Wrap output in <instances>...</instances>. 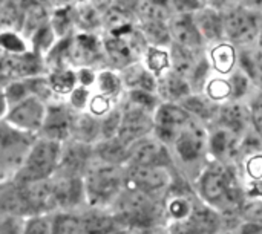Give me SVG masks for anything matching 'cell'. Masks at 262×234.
<instances>
[{
  "mask_svg": "<svg viewBox=\"0 0 262 234\" xmlns=\"http://www.w3.org/2000/svg\"><path fill=\"white\" fill-rule=\"evenodd\" d=\"M170 35L175 43L183 44L190 49H200L203 46V35L196 26L193 14L189 12H178L177 17L170 20Z\"/></svg>",
  "mask_w": 262,
  "mask_h": 234,
  "instance_id": "obj_8",
  "label": "cell"
},
{
  "mask_svg": "<svg viewBox=\"0 0 262 234\" xmlns=\"http://www.w3.org/2000/svg\"><path fill=\"white\" fill-rule=\"evenodd\" d=\"M138 2L140 0H115V3H117V8H120V9H123V11H130V9H134V8H137L138 6Z\"/></svg>",
  "mask_w": 262,
  "mask_h": 234,
  "instance_id": "obj_51",
  "label": "cell"
},
{
  "mask_svg": "<svg viewBox=\"0 0 262 234\" xmlns=\"http://www.w3.org/2000/svg\"><path fill=\"white\" fill-rule=\"evenodd\" d=\"M126 83L134 89H143L149 92L155 89V80L141 66H132L126 71Z\"/></svg>",
  "mask_w": 262,
  "mask_h": 234,
  "instance_id": "obj_28",
  "label": "cell"
},
{
  "mask_svg": "<svg viewBox=\"0 0 262 234\" xmlns=\"http://www.w3.org/2000/svg\"><path fill=\"white\" fill-rule=\"evenodd\" d=\"M239 141L241 135L223 124H220L209 138L210 150L221 162L230 161L232 158L239 155Z\"/></svg>",
  "mask_w": 262,
  "mask_h": 234,
  "instance_id": "obj_11",
  "label": "cell"
},
{
  "mask_svg": "<svg viewBox=\"0 0 262 234\" xmlns=\"http://www.w3.org/2000/svg\"><path fill=\"white\" fill-rule=\"evenodd\" d=\"M218 120L220 124L229 127L230 130L241 135V132L247 127L250 121V112L246 106L238 103V100L224 103L223 106H218Z\"/></svg>",
  "mask_w": 262,
  "mask_h": 234,
  "instance_id": "obj_14",
  "label": "cell"
},
{
  "mask_svg": "<svg viewBox=\"0 0 262 234\" xmlns=\"http://www.w3.org/2000/svg\"><path fill=\"white\" fill-rule=\"evenodd\" d=\"M239 69H243L249 78L252 80V83H255L258 87L262 89V49L258 48H252L250 44H246L241 48L239 55Z\"/></svg>",
  "mask_w": 262,
  "mask_h": 234,
  "instance_id": "obj_20",
  "label": "cell"
},
{
  "mask_svg": "<svg viewBox=\"0 0 262 234\" xmlns=\"http://www.w3.org/2000/svg\"><path fill=\"white\" fill-rule=\"evenodd\" d=\"M92 112H95V113H103V112H106L107 110V107H109V104H107V101L106 100H103V98H95L94 101H92Z\"/></svg>",
  "mask_w": 262,
  "mask_h": 234,
  "instance_id": "obj_50",
  "label": "cell"
},
{
  "mask_svg": "<svg viewBox=\"0 0 262 234\" xmlns=\"http://www.w3.org/2000/svg\"><path fill=\"white\" fill-rule=\"evenodd\" d=\"M127 159L132 166H166L169 161L167 150L158 141L152 139H137L134 147L129 150Z\"/></svg>",
  "mask_w": 262,
  "mask_h": 234,
  "instance_id": "obj_9",
  "label": "cell"
},
{
  "mask_svg": "<svg viewBox=\"0 0 262 234\" xmlns=\"http://www.w3.org/2000/svg\"><path fill=\"white\" fill-rule=\"evenodd\" d=\"M121 173L115 164L106 162L89 172L86 179V193L92 204L109 201L121 185Z\"/></svg>",
  "mask_w": 262,
  "mask_h": 234,
  "instance_id": "obj_4",
  "label": "cell"
},
{
  "mask_svg": "<svg viewBox=\"0 0 262 234\" xmlns=\"http://www.w3.org/2000/svg\"><path fill=\"white\" fill-rule=\"evenodd\" d=\"M258 46L262 49V23L261 28H259V34H258Z\"/></svg>",
  "mask_w": 262,
  "mask_h": 234,
  "instance_id": "obj_54",
  "label": "cell"
},
{
  "mask_svg": "<svg viewBox=\"0 0 262 234\" xmlns=\"http://www.w3.org/2000/svg\"><path fill=\"white\" fill-rule=\"evenodd\" d=\"M196 26L206 40L212 41H223L224 40V21L223 12L215 8H203L193 14Z\"/></svg>",
  "mask_w": 262,
  "mask_h": 234,
  "instance_id": "obj_13",
  "label": "cell"
},
{
  "mask_svg": "<svg viewBox=\"0 0 262 234\" xmlns=\"http://www.w3.org/2000/svg\"><path fill=\"white\" fill-rule=\"evenodd\" d=\"M0 44L6 51H12V52H23L25 51L23 43L12 34H2L0 35Z\"/></svg>",
  "mask_w": 262,
  "mask_h": 234,
  "instance_id": "obj_43",
  "label": "cell"
},
{
  "mask_svg": "<svg viewBox=\"0 0 262 234\" xmlns=\"http://www.w3.org/2000/svg\"><path fill=\"white\" fill-rule=\"evenodd\" d=\"M9 121L23 129H37L43 121V107L35 100H26L11 112Z\"/></svg>",
  "mask_w": 262,
  "mask_h": 234,
  "instance_id": "obj_16",
  "label": "cell"
},
{
  "mask_svg": "<svg viewBox=\"0 0 262 234\" xmlns=\"http://www.w3.org/2000/svg\"><path fill=\"white\" fill-rule=\"evenodd\" d=\"M45 133L49 139L58 141L72 133V118L61 107H52L45 121Z\"/></svg>",
  "mask_w": 262,
  "mask_h": 234,
  "instance_id": "obj_18",
  "label": "cell"
},
{
  "mask_svg": "<svg viewBox=\"0 0 262 234\" xmlns=\"http://www.w3.org/2000/svg\"><path fill=\"white\" fill-rule=\"evenodd\" d=\"M25 92H26L25 84H12L8 93H9V98L12 101H17V100H21L25 97Z\"/></svg>",
  "mask_w": 262,
  "mask_h": 234,
  "instance_id": "obj_49",
  "label": "cell"
},
{
  "mask_svg": "<svg viewBox=\"0 0 262 234\" xmlns=\"http://www.w3.org/2000/svg\"><path fill=\"white\" fill-rule=\"evenodd\" d=\"M144 34L152 43L157 44H167L172 38L169 26L166 25V21H160V20H146Z\"/></svg>",
  "mask_w": 262,
  "mask_h": 234,
  "instance_id": "obj_29",
  "label": "cell"
},
{
  "mask_svg": "<svg viewBox=\"0 0 262 234\" xmlns=\"http://www.w3.org/2000/svg\"><path fill=\"white\" fill-rule=\"evenodd\" d=\"M221 219L218 213L209 207H193L187 216V231L192 233H213L220 228Z\"/></svg>",
  "mask_w": 262,
  "mask_h": 234,
  "instance_id": "obj_17",
  "label": "cell"
},
{
  "mask_svg": "<svg viewBox=\"0 0 262 234\" xmlns=\"http://www.w3.org/2000/svg\"><path fill=\"white\" fill-rule=\"evenodd\" d=\"M190 120V113L177 104H163L155 115V130L158 139L163 143H173L180 129Z\"/></svg>",
  "mask_w": 262,
  "mask_h": 234,
  "instance_id": "obj_6",
  "label": "cell"
},
{
  "mask_svg": "<svg viewBox=\"0 0 262 234\" xmlns=\"http://www.w3.org/2000/svg\"><path fill=\"white\" fill-rule=\"evenodd\" d=\"M28 138L8 127L0 126V159L5 164H20L28 150Z\"/></svg>",
  "mask_w": 262,
  "mask_h": 234,
  "instance_id": "obj_10",
  "label": "cell"
},
{
  "mask_svg": "<svg viewBox=\"0 0 262 234\" xmlns=\"http://www.w3.org/2000/svg\"><path fill=\"white\" fill-rule=\"evenodd\" d=\"M3 98H2V95H0V113H2V110H3Z\"/></svg>",
  "mask_w": 262,
  "mask_h": 234,
  "instance_id": "obj_55",
  "label": "cell"
},
{
  "mask_svg": "<svg viewBox=\"0 0 262 234\" xmlns=\"http://www.w3.org/2000/svg\"><path fill=\"white\" fill-rule=\"evenodd\" d=\"M224 38L233 44L246 46L258 38L261 17L258 11L238 5L223 12Z\"/></svg>",
  "mask_w": 262,
  "mask_h": 234,
  "instance_id": "obj_2",
  "label": "cell"
},
{
  "mask_svg": "<svg viewBox=\"0 0 262 234\" xmlns=\"http://www.w3.org/2000/svg\"><path fill=\"white\" fill-rule=\"evenodd\" d=\"M250 121L255 127V132H258L262 136V95L256 98L250 109Z\"/></svg>",
  "mask_w": 262,
  "mask_h": 234,
  "instance_id": "obj_42",
  "label": "cell"
},
{
  "mask_svg": "<svg viewBox=\"0 0 262 234\" xmlns=\"http://www.w3.org/2000/svg\"><path fill=\"white\" fill-rule=\"evenodd\" d=\"M206 132L204 129L189 120L178 132L175 138V149L178 156L181 158L183 162H195L198 161L206 149Z\"/></svg>",
  "mask_w": 262,
  "mask_h": 234,
  "instance_id": "obj_5",
  "label": "cell"
},
{
  "mask_svg": "<svg viewBox=\"0 0 262 234\" xmlns=\"http://www.w3.org/2000/svg\"><path fill=\"white\" fill-rule=\"evenodd\" d=\"M130 103H132V109H140V110H150L155 106V98L152 97V93L149 90H143V89H134L129 95Z\"/></svg>",
  "mask_w": 262,
  "mask_h": 234,
  "instance_id": "obj_36",
  "label": "cell"
},
{
  "mask_svg": "<svg viewBox=\"0 0 262 234\" xmlns=\"http://www.w3.org/2000/svg\"><path fill=\"white\" fill-rule=\"evenodd\" d=\"M51 38H52V34H51L49 28H43V29L37 34L35 46H37L38 49H46V48L51 44Z\"/></svg>",
  "mask_w": 262,
  "mask_h": 234,
  "instance_id": "obj_47",
  "label": "cell"
},
{
  "mask_svg": "<svg viewBox=\"0 0 262 234\" xmlns=\"http://www.w3.org/2000/svg\"><path fill=\"white\" fill-rule=\"evenodd\" d=\"M98 84H100L101 92L107 93V95L117 93L118 89H120V80L114 74H111V72H103L98 77Z\"/></svg>",
  "mask_w": 262,
  "mask_h": 234,
  "instance_id": "obj_40",
  "label": "cell"
},
{
  "mask_svg": "<svg viewBox=\"0 0 262 234\" xmlns=\"http://www.w3.org/2000/svg\"><path fill=\"white\" fill-rule=\"evenodd\" d=\"M137 8L144 20L167 21L170 18V11L166 0H140Z\"/></svg>",
  "mask_w": 262,
  "mask_h": 234,
  "instance_id": "obj_26",
  "label": "cell"
},
{
  "mask_svg": "<svg viewBox=\"0 0 262 234\" xmlns=\"http://www.w3.org/2000/svg\"><path fill=\"white\" fill-rule=\"evenodd\" d=\"M170 182V176L163 166H132L126 184L132 190L143 192H157L167 187Z\"/></svg>",
  "mask_w": 262,
  "mask_h": 234,
  "instance_id": "obj_7",
  "label": "cell"
},
{
  "mask_svg": "<svg viewBox=\"0 0 262 234\" xmlns=\"http://www.w3.org/2000/svg\"><path fill=\"white\" fill-rule=\"evenodd\" d=\"M250 83L252 80L249 78V75L239 69L236 72L232 74V77L229 78V84H230V98L232 100H239L243 98L244 95L249 93V89H250Z\"/></svg>",
  "mask_w": 262,
  "mask_h": 234,
  "instance_id": "obj_32",
  "label": "cell"
},
{
  "mask_svg": "<svg viewBox=\"0 0 262 234\" xmlns=\"http://www.w3.org/2000/svg\"><path fill=\"white\" fill-rule=\"evenodd\" d=\"M95 52H97L95 38L89 35H80L75 38L69 54L72 55V60H75L77 63H86L94 58Z\"/></svg>",
  "mask_w": 262,
  "mask_h": 234,
  "instance_id": "obj_27",
  "label": "cell"
},
{
  "mask_svg": "<svg viewBox=\"0 0 262 234\" xmlns=\"http://www.w3.org/2000/svg\"><path fill=\"white\" fill-rule=\"evenodd\" d=\"M210 58H212V64L213 67L221 72V74H227L233 69L238 55L235 48L230 43H218L212 51H210Z\"/></svg>",
  "mask_w": 262,
  "mask_h": 234,
  "instance_id": "obj_23",
  "label": "cell"
},
{
  "mask_svg": "<svg viewBox=\"0 0 262 234\" xmlns=\"http://www.w3.org/2000/svg\"><path fill=\"white\" fill-rule=\"evenodd\" d=\"M147 64L150 71H154L155 74H161L169 66V55L164 51L150 48L147 51Z\"/></svg>",
  "mask_w": 262,
  "mask_h": 234,
  "instance_id": "obj_37",
  "label": "cell"
},
{
  "mask_svg": "<svg viewBox=\"0 0 262 234\" xmlns=\"http://www.w3.org/2000/svg\"><path fill=\"white\" fill-rule=\"evenodd\" d=\"M152 126H154V123L144 113V110L130 109L121 118V123L118 127V138L126 144L135 143L137 139L143 138L152 129Z\"/></svg>",
  "mask_w": 262,
  "mask_h": 234,
  "instance_id": "obj_12",
  "label": "cell"
},
{
  "mask_svg": "<svg viewBox=\"0 0 262 234\" xmlns=\"http://www.w3.org/2000/svg\"><path fill=\"white\" fill-rule=\"evenodd\" d=\"M60 146L54 139L40 141L34 146L23 167L21 182L37 181L48 178L57 167Z\"/></svg>",
  "mask_w": 262,
  "mask_h": 234,
  "instance_id": "obj_3",
  "label": "cell"
},
{
  "mask_svg": "<svg viewBox=\"0 0 262 234\" xmlns=\"http://www.w3.org/2000/svg\"><path fill=\"white\" fill-rule=\"evenodd\" d=\"M120 123H121V116L118 112H114L104 123H103V135L106 138H112L115 132H118V127H120Z\"/></svg>",
  "mask_w": 262,
  "mask_h": 234,
  "instance_id": "obj_44",
  "label": "cell"
},
{
  "mask_svg": "<svg viewBox=\"0 0 262 234\" xmlns=\"http://www.w3.org/2000/svg\"><path fill=\"white\" fill-rule=\"evenodd\" d=\"M0 212L5 215H26L34 210L21 189L6 187L0 192Z\"/></svg>",
  "mask_w": 262,
  "mask_h": 234,
  "instance_id": "obj_22",
  "label": "cell"
},
{
  "mask_svg": "<svg viewBox=\"0 0 262 234\" xmlns=\"http://www.w3.org/2000/svg\"><path fill=\"white\" fill-rule=\"evenodd\" d=\"M106 23L114 35H123V34L130 32V20L127 17V12L117 6L107 12Z\"/></svg>",
  "mask_w": 262,
  "mask_h": 234,
  "instance_id": "obj_31",
  "label": "cell"
},
{
  "mask_svg": "<svg viewBox=\"0 0 262 234\" xmlns=\"http://www.w3.org/2000/svg\"><path fill=\"white\" fill-rule=\"evenodd\" d=\"M98 153L104 162L118 164L127 159L129 150H127V144L123 143L120 138H107V141L100 146Z\"/></svg>",
  "mask_w": 262,
  "mask_h": 234,
  "instance_id": "obj_25",
  "label": "cell"
},
{
  "mask_svg": "<svg viewBox=\"0 0 262 234\" xmlns=\"http://www.w3.org/2000/svg\"><path fill=\"white\" fill-rule=\"evenodd\" d=\"M81 227H83V231H88V233H106V231H112L115 224L109 218L94 215L81 221Z\"/></svg>",
  "mask_w": 262,
  "mask_h": 234,
  "instance_id": "obj_33",
  "label": "cell"
},
{
  "mask_svg": "<svg viewBox=\"0 0 262 234\" xmlns=\"http://www.w3.org/2000/svg\"><path fill=\"white\" fill-rule=\"evenodd\" d=\"M52 192H54V199L57 205L61 207H71L80 202V199L83 198L84 189L80 179L74 178H63L61 181H58L55 185H52Z\"/></svg>",
  "mask_w": 262,
  "mask_h": 234,
  "instance_id": "obj_19",
  "label": "cell"
},
{
  "mask_svg": "<svg viewBox=\"0 0 262 234\" xmlns=\"http://www.w3.org/2000/svg\"><path fill=\"white\" fill-rule=\"evenodd\" d=\"M239 5L247 6L253 11H262V0H239Z\"/></svg>",
  "mask_w": 262,
  "mask_h": 234,
  "instance_id": "obj_53",
  "label": "cell"
},
{
  "mask_svg": "<svg viewBox=\"0 0 262 234\" xmlns=\"http://www.w3.org/2000/svg\"><path fill=\"white\" fill-rule=\"evenodd\" d=\"M249 175L253 179H261L262 178V155L261 153H253L250 155L249 164H247Z\"/></svg>",
  "mask_w": 262,
  "mask_h": 234,
  "instance_id": "obj_45",
  "label": "cell"
},
{
  "mask_svg": "<svg viewBox=\"0 0 262 234\" xmlns=\"http://www.w3.org/2000/svg\"><path fill=\"white\" fill-rule=\"evenodd\" d=\"M172 5L177 12L195 14L196 11L207 6V0H172Z\"/></svg>",
  "mask_w": 262,
  "mask_h": 234,
  "instance_id": "obj_41",
  "label": "cell"
},
{
  "mask_svg": "<svg viewBox=\"0 0 262 234\" xmlns=\"http://www.w3.org/2000/svg\"><path fill=\"white\" fill-rule=\"evenodd\" d=\"M86 97H88L86 90L78 89V90H75V92H74V95H72V103H75V106L81 107V106L86 103Z\"/></svg>",
  "mask_w": 262,
  "mask_h": 234,
  "instance_id": "obj_52",
  "label": "cell"
},
{
  "mask_svg": "<svg viewBox=\"0 0 262 234\" xmlns=\"http://www.w3.org/2000/svg\"><path fill=\"white\" fill-rule=\"evenodd\" d=\"M51 222L46 221V219H34L28 224V228H26V233H49L51 231Z\"/></svg>",
  "mask_w": 262,
  "mask_h": 234,
  "instance_id": "obj_46",
  "label": "cell"
},
{
  "mask_svg": "<svg viewBox=\"0 0 262 234\" xmlns=\"http://www.w3.org/2000/svg\"><path fill=\"white\" fill-rule=\"evenodd\" d=\"M207 93L209 98L216 101H223L226 98H230V84L229 80H221V78H215L207 84Z\"/></svg>",
  "mask_w": 262,
  "mask_h": 234,
  "instance_id": "obj_35",
  "label": "cell"
},
{
  "mask_svg": "<svg viewBox=\"0 0 262 234\" xmlns=\"http://www.w3.org/2000/svg\"><path fill=\"white\" fill-rule=\"evenodd\" d=\"M72 133L78 138V141H92L98 133V124L91 116H80L72 120Z\"/></svg>",
  "mask_w": 262,
  "mask_h": 234,
  "instance_id": "obj_30",
  "label": "cell"
},
{
  "mask_svg": "<svg viewBox=\"0 0 262 234\" xmlns=\"http://www.w3.org/2000/svg\"><path fill=\"white\" fill-rule=\"evenodd\" d=\"M183 101V107L203 120H210L218 113V106L210 98H203L200 95H187Z\"/></svg>",
  "mask_w": 262,
  "mask_h": 234,
  "instance_id": "obj_24",
  "label": "cell"
},
{
  "mask_svg": "<svg viewBox=\"0 0 262 234\" xmlns=\"http://www.w3.org/2000/svg\"><path fill=\"white\" fill-rule=\"evenodd\" d=\"M207 3H209L212 8H215V9L224 12V11L233 8V6H238V5H239V0H207Z\"/></svg>",
  "mask_w": 262,
  "mask_h": 234,
  "instance_id": "obj_48",
  "label": "cell"
},
{
  "mask_svg": "<svg viewBox=\"0 0 262 234\" xmlns=\"http://www.w3.org/2000/svg\"><path fill=\"white\" fill-rule=\"evenodd\" d=\"M201 196L212 205L223 208L226 213L241 210L243 201L235 176L224 162L212 164L206 169L200 181Z\"/></svg>",
  "mask_w": 262,
  "mask_h": 234,
  "instance_id": "obj_1",
  "label": "cell"
},
{
  "mask_svg": "<svg viewBox=\"0 0 262 234\" xmlns=\"http://www.w3.org/2000/svg\"><path fill=\"white\" fill-rule=\"evenodd\" d=\"M55 233H78L83 231L81 221L71 215H61L52 222Z\"/></svg>",
  "mask_w": 262,
  "mask_h": 234,
  "instance_id": "obj_34",
  "label": "cell"
},
{
  "mask_svg": "<svg viewBox=\"0 0 262 234\" xmlns=\"http://www.w3.org/2000/svg\"><path fill=\"white\" fill-rule=\"evenodd\" d=\"M88 156H89V152L84 144L75 143V144L68 146L61 153L60 164H57L63 178L77 176L84 169L88 162Z\"/></svg>",
  "mask_w": 262,
  "mask_h": 234,
  "instance_id": "obj_15",
  "label": "cell"
},
{
  "mask_svg": "<svg viewBox=\"0 0 262 234\" xmlns=\"http://www.w3.org/2000/svg\"><path fill=\"white\" fill-rule=\"evenodd\" d=\"M74 83H75V75L68 71L58 72V74L52 75V78H51L52 89H55L57 92H61V93L69 92L74 87Z\"/></svg>",
  "mask_w": 262,
  "mask_h": 234,
  "instance_id": "obj_39",
  "label": "cell"
},
{
  "mask_svg": "<svg viewBox=\"0 0 262 234\" xmlns=\"http://www.w3.org/2000/svg\"><path fill=\"white\" fill-rule=\"evenodd\" d=\"M190 83L186 77L180 75L173 69L167 72L160 81V92L169 101H181L190 95Z\"/></svg>",
  "mask_w": 262,
  "mask_h": 234,
  "instance_id": "obj_21",
  "label": "cell"
},
{
  "mask_svg": "<svg viewBox=\"0 0 262 234\" xmlns=\"http://www.w3.org/2000/svg\"><path fill=\"white\" fill-rule=\"evenodd\" d=\"M167 208H169L170 216H173V218L178 219V221H180V219H187V216H189L190 212H192V205H190L189 201H187L186 198H183V196H177V198L170 199Z\"/></svg>",
  "mask_w": 262,
  "mask_h": 234,
  "instance_id": "obj_38",
  "label": "cell"
}]
</instances>
